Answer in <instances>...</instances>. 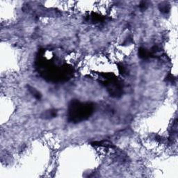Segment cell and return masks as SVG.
Masks as SVG:
<instances>
[{
	"mask_svg": "<svg viewBox=\"0 0 178 178\" xmlns=\"http://www.w3.org/2000/svg\"><path fill=\"white\" fill-rule=\"evenodd\" d=\"M94 107L91 103H82L78 100L70 102L68 108V120L72 122H79L88 119L93 113Z\"/></svg>",
	"mask_w": 178,
	"mask_h": 178,
	"instance_id": "1",
	"label": "cell"
},
{
	"mask_svg": "<svg viewBox=\"0 0 178 178\" xmlns=\"http://www.w3.org/2000/svg\"><path fill=\"white\" fill-rule=\"evenodd\" d=\"M102 83L107 88L111 96L118 97L122 94V86L120 82L112 74H103Z\"/></svg>",
	"mask_w": 178,
	"mask_h": 178,
	"instance_id": "2",
	"label": "cell"
},
{
	"mask_svg": "<svg viewBox=\"0 0 178 178\" xmlns=\"http://www.w3.org/2000/svg\"><path fill=\"white\" fill-rule=\"evenodd\" d=\"M139 57L143 59H147L152 57L153 54L150 51L147 50L146 49L141 47L139 49Z\"/></svg>",
	"mask_w": 178,
	"mask_h": 178,
	"instance_id": "3",
	"label": "cell"
},
{
	"mask_svg": "<svg viewBox=\"0 0 178 178\" xmlns=\"http://www.w3.org/2000/svg\"><path fill=\"white\" fill-rule=\"evenodd\" d=\"M91 21H92L93 22H102V21H103V20H104V18H103L102 16H100L99 15L97 14H93L91 16Z\"/></svg>",
	"mask_w": 178,
	"mask_h": 178,
	"instance_id": "4",
	"label": "cell"
},
{
	"mask_svg": "<svg viewBox=\"0 0 178 178\" xmlns=\"http://www.w3.org/2000/svg\"><path fill=\"white\" fill-rule=\"evenodd\" d=\"M45 118H54L57 116V111L49 110L45 114Z\"/></svg>",
	"mask_w": 178,
	"mask_h": 178,
	"instance_id": "5",
	"label": "cell"
},
{
	"mask_svg": "<svg viewBox=\"0 0 178 178\" xmlns=\"http://www.w3.org/2000/svg\"><path fill=\"white\" fill-rule=\"evenodd\" d=\"M29 90H30L31 93L33 94V95H34V97H35L36 98H37V99H40V97H41V95H40V93L39 92H38L36 90H35V89L33 88H30V89H29Z\"/></svg>",
	"mask_w": 178,
	"mask_h": 178,
	"instance_id": "6",
	"label": "cell"
},
{
	"mask_svg": "<svg viewBox=\"0 0 178 178\" xmlns=\"http://www.w3.org/2000/svg\"><path fill=\"white\" fill-rule=\"evenodd\" d=\"M169 11V6L168 5H164V6H161V11L162 13H168Z\"/></svg>",
	"mask_w": 178,
	"mask_h": 178,
	"instance_id": "7",
	"label": "cell"
},
{
	"mask_svg": "<svg viewBox=\"0 0 178 178\" xmlns=\"http://www.w3.org/2000/svg\"><path fill=\"white\" fill-rule=\"evenodd\" d=\"M167 82H171V83H173L174 82V79H175V78H174V77L172 76V75H168V76L167 77Z\"/></svg>",
	"mask_w": 178,
	"mask_h": 178,
	"instance_id": "8",
	"label": "cell"
}]
</instances>
